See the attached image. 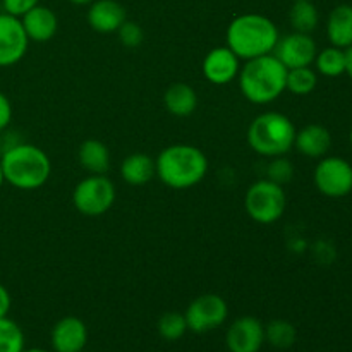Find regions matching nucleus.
Here are the masks:
<instances>
[{"label": "nucleus", "mask_w": 352, "mask_h": 352, "mask_svg": "<svg viewBox=\"0 0 352 352\" xmlns=\"http://www.w3.org/2000/svg\"><path fill=\"white\" fill-rule=\"evenodd\" d=\"M157 177L170 189L198 186L208 172V158L192 144H170L157 158Z\"/></svg>", "instance_id": "nucleus-4"}, {"label": "nucleus", "mask_w": 352, "mask_h": 352, "mask_svg": "<svg viewBox=\"0 0 352 352\" xmlns=\"http://www.w3.org/2000/svg\"><path fill=\"white\" fill-rule=\"evenodd\" d=\"M23 352H52V351H45V349H24Z\"/></svg>", "instance_id": "nucleus-37"}, {"label": "nucleus", "mask_w": 352, "mask_h": 352, "mask_svg": "<svg viewBox=\"0 0 352 352\" xmlns=\"http://www.w3.org/2000/svg\"><path fill=\"white\" fill-rule=\"evenodd\" d=\"M86 19L96 33H117L124 21L127 19L126 9L117 0H95L89 3Z\"/></svg>", "instance_id": "nucleus-15"}, {"label": "nucleus", "mask_w": 352, "mask_h": 352, "mask_svg": "<svg viewBox=\"0 0 352 352\" xmlns=\"http://www.w3.org/2000/svg\"><path fill=\"white\" fill-rule=\"evenodd\" d=\"M38 3H40V0H2L3 12L16 17H23L28 10L36 7Z\"/></svg>", "instance_id": "nucleus-30"}, {"label": "nucleus", "mask_w": 352, "mask_h": 352, "mask_svg": "<svg viewBox=\"0 0 352 352\" xmlns=\"http://www.w3.org/2000/svg\"><path fill=\"white\" fill-rule=\"evenodd\" d=\"M298 330L287 320H272L265 325V342L270 344L275 349H289L296 344Z\"/></svg>", "instance_id": "nucleus-25"}, {"label": "nucleus", "mask_w": 352, "mask_h": 352, "mask_svg": "<svg viewBox=\"0 0 352 352\" xmlns=\"http://www.w3.org/2000/svg\"><path fill=\"white\" fill-rule=\"evenodd\" d=\"M19 19L23 23V28L30 41H36V43L50 41L58 30V19L54 10L40 6V3L31 10H28Z\"/></svg>", "instance_id": "nucleus-16"}, {"label": "nucleus", "mask_w": 352, "mask_h": 352, "mask_svg": "<svg viewBox=\"0 0 352 352\" xmlns=\"http://www.w3.org/2000/svg\"><path fill=\"white\" fill-rule=\"evenodd\" d=\"M82 352H85V351H82Z\"/></svg>", "instance_id": "nucleus-40"}, {"label": "nucleus", "mask_w": 352, "mask_h": 352, "mask_svg": "<svg viewBox=\"0 0 352 352\" xmlns=\"http://www.w3.org/2000/svg\"><path fill=\"white\" fill-rule=\"evenodd\" d=\"M318 86V74L311 65L308 67L287 69V79H285V89L296 96H308Z\"/></svg>", "instance_id": "nucleus-24"}, {"label": "nucleus", "mask_w": 352, "mask_h": 352, "mask_svg": "<svg viewBox=\"0 0 352 352\" xmlns=\"http://www.w3.org/2000/svg\"><path fill=\"white\" fill-rule=\"evenodd\" d=\"M3 182H6V179H3V170H2V164H0V189H2Z\"/></svg>", "instance_id": "nucleus-35"}, {"label": "nucleus", "mask_w": 352, "mask_h": 352, "mask_svg": "<svg viewBox=\"0 0 352 352\" xmlns=\"http://www.w3.org/2000/svg\"><path fill=\"white\" fill-rule=\"evenodd\" d=\"M78 160L91 175H103L110 168V151L100 140H86L79 144Z\"/></svg>", "instance_id": "nucleus-20"}, {"label": "nucleus", "mask_w": 352, "mask_h": 352, "mask_svg": "<svg viewBox=\"0 0 352 352\" xmlns=\"http://www.w3.org/2000/svg\"><path fill=\"white\" fill-rule=\"evenodd\" d=\"M24 333L9 316L0 318V352H23Z\"/></svg>", "instance_id": "nucleus-26"}, {"label": "nucleus", "mask_w": 352, "mask_h": 352, "mask_svg": "<svg viewBox=\"0 0 352 352\" xmlns=\"http://www.w3.org/2000/svg\"><path fill=\"white\" fill-rule=\"evenodd\" d=\"M349 141H351V146H352V127H351V133H349Z\"/></svg>", "instance_id": "nucleus-38"}, {"label": "nucleus", "mask_w": 352, "mask_h": 352, "mask_svg": "<svg viewBox=\"0 0 352 352\" xmlns=\"http://www.w3.org/2000/svg\"><path fill=\"white\" fill-rule=\"evenodd\" d=\"M164 105L174 117H188L198 107V95L192 86L186 82H174L165 91Z\"/></svg>", "instance_id": "nucleus-21"}, {"label": "nucleus", "mask_w": 352, "mask_h": 352, "mask_svg": "<svg viewBox=\"0 0 352 352\" xmlns=\"http://www.w3.org/2000/svg\"><path fill=\"white\" fill-rule=\"evenodd\" d=\"M292 2H298V0H292Z\"/></svg>", "instance_id": "nucleus-39"}, {"label": "nucleus", "mask_w": 352, "mask_h": 352, "mask_svg": "<svg viewBox=\"0 0 352 352\" xmlns=\"http://www.w3.org/2000/svg\"><path fill=\"white\" fill-rule=\"evenodd\" d=\"M3 179L12 188L33 191L47 184L52 175V162L41 148L31 143H16L0 155Z\"/></svg>", "instance_id": "nucleus-2"}, {"label": "nucleus", "mask_w": 352, "mask_h": 352, "mask_svg": "<svg viewBox=\"0 0 352 352\" xmlns=\"http://www.w3.org/2000/svg\"><path fill=\"white\" fill-rule=\"evenodd\" d=\"M71 3H74V6H89L91 2H95V0H69Z\"/></svg>", "instance_id": "nucleus-34"}, {"label": "nucleus", "mask_w": 352, "mask_h": 352, "mask_svg": "<svg viewBox=\"0 0 352 352\" xmlns=\"http://www.w3.org/2000/svg\"><path fill=\"white\" fill-rule=\"evenodd\" d=\"M157 175L155 158L146 153H131L120 164V177L129 186H144Z\"/></svg>", "instance_id": "nucleus-19"}, {"label": "nucleus", "mask_w": 352, "mask_h": 352, "mask_svg": "<svg viewBox=\"0 0 352 352\" xmlns=\"http://www.w3.org/2000/svg\"><path fill=\"white\" fill-rule=\"evenodd\" d=\"M10 306H12V298H10V292L7 291L6 285L0 284V318H6V316H9Z\"/></svg>", "instance_id": "nucleus-32"}, {"label": "nucleus", "mask_w": 352, "mask_h": 352, "mask_svg": "<svg viewBox=\"0 0 352 352\" xmlns=\"http://www.w3.org/2000/svg\"><path fill=\"white\" fill-rule=\"evenodd\" d=\"M188 330L195 333H206L219 329L229 316V306L219 294H203L196 298L184 311Z\"/></svg>", "instance_id": "nucleus-9"}, {"label": "nucleus", "mask_w": 352, "mask_h": 352, "mask_svg": "<svg viewBox=\"0 0 352 352\" xmlns=\"http://www.w3.org/2000/svg\"><path fill=\"white\" fill-rule=\"evenodd\" d=\"M203 76L215 86H226L237 79L241 71V58L229 47L212 48L203 58Z\"/></svg>", "instance_id": "nucleus-13"}, {"label": "nucleus", "mask_w": 352, "mask_h": 352, "mask_svg": "<svg viewBox=\"0 0 352 352\" xmlns=\"http://www.w3.org/2000/svg\"><path fill=\"white\" fill-rule=\"evenodd\" d=\"M278 38H280V33H278L277 24L270 17L254 12L234 17L226 33L227 47L241 60H251V58L272 54Z\"/></svg>", "instance_id": "nucleus-1"}, {"label": "nucleus", "mask_w": 352, "mask_h": 352, "mask_svg": "<svg viewBox=\"0 0 352 352\" xmlns=\"http://www.w3.org/2000/svg\"><path fill=\"white\" fill-rule=\"evenodd\" d=\"M315 67L325 78H339L346 74V50L339 47H327L315 57Z\"/></svg>", "instance_id": "nucleus-23"}, {"label": "nucleus", "mask_w": 352, "mask_h": 352, "mask_svg": "<svg viewBox=\"0 0 352 352\" xmlns=\"http://www.w3.org/2000/svg\"><path fill=\"white\" fill-rule=\"evenodd\" d=\"M157 330L160 337H164L165 340H170V342L182 339L184 333L188 332V323H186L184 313L168 311L162 315L157 323Z\"/></svg>", "instance_id": "nucleus-27"}, {"label": "nucleus", "mask_w": 352, "mask_h": 352, "mask_svg": "<svg viewBox=\"0 0 352 352\" xmlns=\"http://www.w3.org/2000/svg\"><path fill=\"white\" fill-rule=\"evenodd\" d=\"M285 79L287 67L274 54L246 60L237 76L241 93L254 105L275 102L285 91Z\"/></svg>", "instance_id": "nucleus-3"}, {"label": "nucleus", "mask_w": 352, "mask_h": 352, "mask_svg": "<svg viewBox=\"0 0 352 352\" xmlns=\"http://www.w3.org/2000/svg\"><path fill=\"white\" fill-rule=\"evenodd\" d=\"M296 133L294 122L285 113L263 112L251 120L248 143L261 157H285L294 148Z\"/></svg>", "instance_id": "nucleus-5"}, {"label": "nucleus", "mask_w": 352, "mask_h": 352, "mask_svg": "<svg viewBox=\"0 0 352 352\" xmlns=\"http://www.w3.org/2000/svg\"><path fill=\"white\" fill-rule=\"evenodd\" d=\"M327 38L332 47L342 50L352 47V6L339 3L333 7L327 19Z\"/></svg>", "instance_id": "nucleus-18"}, {"label": "nucleus", "mask_w": 352, "mask_h": 352, "mask_svg": "<svg viewBox=\"0 0 352 352\" xmlns=\"http://www.w3.org/2000/svg\"><path fill=\"white\" fill-rule=\"evenodd\" d=\"M294 148L308 158H323L332 148V134L322 124H308L296 133Z\"/></svg>", "instance_id": "nucleus-17"}, {"label": "nucleus", "mask_w": 352, "mask_h": 352, "mask_svg": "<svg viewBox=\"0 0 352 352\" xmlns=\"http://www.w3.org/2000/svg\"><path fill=\"white\" fill-rule=\"evenodd\" d=\"M0 134H2V133H0ZM3 150H6V141H3V138L0 136V151H3Z\"/></svg>", "instance_id": "nucleus-36"}, {"label": "nucleus", "mask_w": 352, "mask_h": 352, "mask_svg": "<svg viewBox=\"0 0 352 352\" xmlns=\"http://www.w3.org/2000/svg\"><path fill=\"white\" fill-rule=\"evenodd\" d=\"M346 74L352 81V47L346 48Z\"/></svg>", "instance_id": "nucleus-33"}, {"label": "nucleus", "mask_w": 352, "mask_h": 352, "mask_svg": "<svg viewBox=\"0 0 352 352\" xmlns=\"http://www.w3.org/2000/svg\"><path fill=\"white\" fill-rule=\"evenodd\" d=\"M289 23L296 33L311 34L318 28L320 14L313 0H298L292 2L289 10Z\"/></svg>", "instance_id": "nucleus-22"}, {"label": "nucleus", "mask_w": 352, "mask_h": 352, "mask_svg": "<svg viewBox=\"0 0 352 352\" xmlns=\"http://www.w3.org/2000/svg\"><path fill=\"white\" fill-rule=\"evenodd\" d=\"M50 342L54 352H82L88 342V329L78 316H64L52 329Z\"/></svg>", "instance_id": "nucleus-14"}, {"label": "nucleus", "mask_w": 352, "mask_h": 352, "mask_svg": "<svg viewBox=\"0 0 352 352\" xmlns=\"http://www.w3.org/2000/svg\"><path fill=\"white\" fill-rule=\"evenodd\" d=\"M265 344V325L256 316H241L226 333L229 352H260Z\"/></svg>", "instance_id": "nucleus-12"}, {"label": "nucleus", "mask_w": 352, "mask_h": 352, "mask_svg": "<svg viewBox=\"0 0 352 352\" xmlns=\"http://www.w3.org/2000/svg\"><path fill=\"white\" fill-rule=\"evenodd\" d=\"M267 179L277 182V184L284 186L285 182H289L294 175V167H292L291 162L284 157H275L272 158V162L267 167Z\"/></svg>", "instance_id": "nucleus-28"}, {"label": "nucleus", "mask_w": 352, "mask_h": 352, "mask_svg": "<svg viewBox=\"0 0 352 352\" xmlns=\"http://www.w3.org/2000/svg\"><path fill=\"white\" fill-rule=\"evenodd\" d=\"M244 208L251 220L270 226L284 217L287 208V196L284 188L270 179H260L248 188L244 196Z\"/></svg>", "instance_id": "nucleus-6"}, {"label": "nucleus", "mask_w": 352, "mask_h": 352, "mask_svg": "<svg viewBox=\"0 0 352 352\" xmlns=\"http://www.w3.org/2000/svg\"><path fill=\"white\" fill-rule=\"evenodd\" d=\"M272 54L287 69L308 67L315 62L318 47H316V41L313 40L311 34L292 31V33L278 38Z\"/></svg>", "instance_id": "nucleus-10"}, {"label": "nucleus", "mask_w": 352, "mask_h": 352, "mask_svg": "<svg viewBox=\"0 0 352 352\" xmlns=\"http://www.w3.org/2000/svg\"><path fill=\"white\" fill-rule=\"evenodd\" d=\"M10 120H12V103L7 98L6 93L0 91V133L9 127Z\"/></svg>", "instance_id": "nucleus-31"}, {"label": "nucleus", "mask_w": 352, "mask_h": 352, "mask_svg": "<svg viewBox=\"0 0 352 352\" xmlns=\"http://www.w3.org/2000/svg\"><path fill=\"white\" fill-rule=\"evenodd\" d=\"M30 38L19 17L0 14V67H10L23 60Z\"/></svg>", "instance_id": "nucleus-11"}, {"label": "nucleus", "mask_w": 352, "mask_h": 352, "mask_svg": "<svg viewBox=\"0 0 352 352\" xmlns=\"http://www.w3.org/2000/svg\"><path fill=\"white\" fill-rule=\"evenodd\" d=\"M117 34H119V40L124 47H129V48H136L143 43L144 40V31L143 28L140 26L138 23L134 21H124L122 26L117 30Z\"/></svg>", "instance_id": "nucleus-29"}, {"label": "nucleus", "mask_w": 352, "mask_h": 352, "mask_svg": "<svg viewBox=\"0 0 352 352\" xmlns=\"http://www.w3.org/2000/svg\"><path fill=\"white\" fill-rule=\"evenodd\" d=\"M116 196V186L105 174H89L76 184L72 191V205L81 215L100 217L112 208Z\"/></svg>", "instance_id": "nucleus-7"}, {"label": "nucleus", "mask_w": 352, "mask_h": 352, "mask_svg": "<svg viewBox=\"0 0 352 352\" xmlns=\"http://www.w3.org/2000/svg\"><path fill=\"white\" fill-rule=\"evenodd\" d=\"M313 181L327 198H344L352 192V165L342 157L320 158Z\"/></svg>", "instance_id": "nucleus-8"}]
</instances>
